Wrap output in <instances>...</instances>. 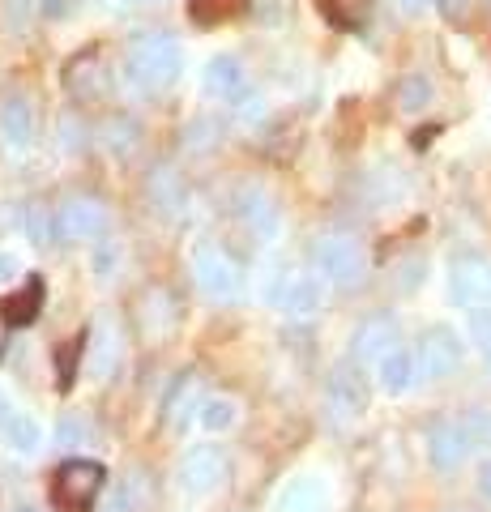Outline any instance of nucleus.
<instances>
[{"label": "nucleus", "mask_w": 491, "mask_h": 512, "mask_svg": "<svg viewBox=\"0 0 491 512\" xmlns=\"http://www.w3.org/2000/svg\"><path fill=\"white\" fill-rule=\"evenodd\" d=\"M184 69V47L171 35H146L141 43L129 47L124 73L137 90H167Z\"/></svg>", "instance_id": "nucleus-1"}, {"label": "nucleus", "mask_w": 491, "mask_h": 512, "mask_svg": "<svg viewBox=\"0 0 491 512\" xmlns=\"http://www.w3.org/2000/svg\"><path fill=\"white\" fill-rule=\"evenodd\" d=\"M316 274L334 286H355L363 278V248L351 235H321L312 248Z\"/></svg>", "instance_id": "nucleus-2"}, {"label": "nucleus", "mask_w": 491, "mask_h": 512, "mask_svg": "<svg viewBox=\"0 0 491 512\" xmlns=\"http://www.w3.org/2000/svg\"><path fill=\"white\" fill-rule=\"evenodd\" d=\"M65 90L73 94L77 103H103L107 90H112V77H107V60L103 52H94V47H86V52H77L69 64H65Z\"/></svg>", "instance_id": "nucleus-3"}, {"label": "nucleus", "mask_w": 491, "mask_h": 512, "mask_svg": "<svg viewBox=\"0 0 491 512\" xmlns=\"http://www.w3.org/2000/svg\"><path fill=\"white\" fill-rule=\"evenodd\" d=\"M193 278L210 299H235L240 295V274H235L231 256L214 244H197L193 248Z\"/></svg>", "instance_id": "nucleus-4"}, {"label": "nucleus", "mask_w": 491, "mask_h": 512, "mask_svg": "<svg viewBox=\"0 0 491 512\" xmlns=\"http://www.w3.org/2000/svg\"><path fill=\"white\" fill-rule=\"evenodd\" d=\"M103 487V466L99 461H65L56 474V500L65 512H86L94 495Z\"/></svg>", "instance_id": "nucleus-5"}, {"label": "nucleus", "mask_w": 491, "mask_h": 512, "mask_svg": "<svg viewBox=\"0 0 491 512\" xmlns=\"http://www.w3.org/2000/svg\"><path fill=\"white\" fill-rule=\"evenodd\" d=\"M415 355H419V372L427 380H445L462 367V342H457V333L449 325H436V329L423 333Z\"/></svg>", "instance_id": "nucleus-6"}, {"label": "nucleus", "mask_w": 491, "mask_h": 512, "mask_svg": "<svg viewBox=\"0 0 491 512\" xmlns=\"http://www.w3.org/2000/svg\"><path fill=\"white\" fill-rule=\"evenodd\" d=\"M107 222H112V214H107V205L94 201V197H69L56 210V231L65 239H103Z\"/></svg>", "instance_id": "nucleus-7"}, {"label": "nucleus", "mask_w": 491, "mask_h": 512, "mask_svg": "<svg viewBox=\"0 0 491 512\" xmlns=\"http://www.w3.org/2000/svg\"><path fill=\"white\" fill-rule=\"evenodd\" d=\"M223 478H227V453H223V448H214V444H201V448H193V453L180 461V487L188 495L214 491Z\"/></svg>", "instance_id": "nucleus-8"}, {"label": "nucleus", "mask_w": 491, "mask_h": 512, "mask_svg": "<svg viewBox=\"0 0 491 512\" xmlns=\"http://www.w3.org/2000/svg\"><path fill=\"white\" fill-rule=\"evenodd\" d=\"M325 406H329L334 419H355V414H363V406H368V384H363L355 363H342L338 372L329 376V384H325Z\"/></svg>", "instance_id": "nucleus-9"}, {"label": "nucleus", "mask_w": 491, "mask_h": 512, "mask_svg": "<svg viewBox=\"0 0 491 512\" xmlns=\"http://www.w3.org/2000/svg\"><path fill=\"white\" fill-rule=\"evenodd\" d=\"M398 350V325L393 316H368L351 338V363H380Z\"/></svg>", "instance_id": "nucleus-10"}, {"label": "nucleus", "mask_w": 491, "mask_h": 512, "mask_svg": "<svg viewBox=\"0 0 491 512\" xmlns=\"http://www.w3.org/2000/svg\"><path fill=\"white\" fill-rule=\"evenodd\" d=\"M449 295H453V303H462V308L491 295V265L479 261V256H457L449 265Z\"/></svg>", "instance_id": "nucleus-11"}, {"label": "nucleus", "mask_w": 491, "mask_h": 512, "mask_svg": "<svg viewBox=\"0 0 491 512\" xmlns=\"http://www.w3.org/2000/svg\"><path fill=\"white\" fill-rule=\"evenodd\" d=\"M201 393H205V380H201L197 372H184L176 384H171V393L163 397V423L176 427V431H184V423L201 414V406H197Z\"/></svg>", "instance_id": "nucleus-12"}, {"label": "nucleus", "mask_w": 491, "mask_h": 512, "mask_svg": "<svg viewBox=\"0 0 491 512\" xmlns=\"http://www.w3.org/2000/svg\"><path fill=\"white\" fill-rule=\"evenodd\" d=\"M205 90L218 94V99H227V103H240L244 94H248V69H244V60L240 56H214L210 64H205Z\"/></svg>", "instance_id": "nucleus-13"}, {"label": "nucleus", "mask_w": 491, "mask_h": 512, "mask_svg": "<svg viewBox=\"0 0 491 512\" xmlns=\"http://www.w3.org/2000/svg\"><path fill=\"white\" fill-rule=\"evenodd\" d=\"M470 448H474L470 431L457 423H440V427H432V436H427V457H432L436 470H457L470 457Z\"/></svg>", "instance_id": "nucleus-14"}, {"label": "nucleus", "mask_w": 491, "mask_h": 512, "mask_svg": "<svg viewBox=\"0 0 491 512\" xmlns=\"http://www.w3.org/2000/svg\"><path fill=\"white\" fill-rule=\"evenodd\" d=\"M137 325H141V338L158 342V338H171L176 329V303H171L167 291H146L137 299Z\"/></svg>", "instance_id": "nucleus-15"}, {"label": "nucleus", "mask_w": 491, "mask_h": 512, "mask_svg": "<svg viewBox=\"0 0 491 512\" xmlns=\"http://www.w3.org/2000/svg\"><path fill=\"white\" fill-rule=\"evenodd\" d=\"M0 137L13 150H30V141H35V103L26 94H13V99L0 103Z\"/></svg>", "instance_id": "nucleus-16"}, {"label": "nucleus", "mask_w": 491, "mask_h": 512, "mask_svg": "<svg viewBox=\"0 0 491 512\" xmlns=\"http://www.w3.org/2000/svg\"><path fill=\"white\" fill-rule=\"evenodd\" d=\"M235 214L244 218V227L257 239H274L278 235V205H274V197H265L261 188L244 192L240 205H235Z\"/></svg>", "instance_id": "nucleus-17"}, {"label": "nucleus", "mask_w": 491, "mask_h": 512, "mask_svg": "<svg viewBox=\"0 0 491 512\" xmlns=\"http://www.w3.org/2000/svg\"><path fill=\"white\" fill-rule=\"evenodd\" d=\"M278 512H329V495H325V483L321 478H291L287 487L278 495Z\"/></svg>", "instance_id": "nucleus-18"}, {"label": "nucleus", "mask_w": 491, "mask_h": 512, "mask_svg": "<svg viewBox=\"0 0 491 512\" xmlns=\"http://www.w3.org/2000/svg\"><path fill=\"white\" fill-rule=\"evenodd\" d=\"M415 376H419V355L415 350L398 346L393 355L380 359V384H385V393H406L410 384H415Z\"/></svg>", "instance_id": "nucleus-19"}, {"label": "nucleus", "mask_w": 491, "mask_h": 512, "mask_svg": "<svg viewBox=\"0 0 491 512\" xmlns=\"http://www.w3.org/2000/svg\"><path fill=\"white\" fill-rule=\"evenodd\" d=\"M269 299H274L278 308L295 312V316H308V312H316V303H321V291H316L312 278H282Z\"/></svg>", "instance_id": "nucleus-20"}, {"label": "nucleus", "mask_w": 491, "mask_h": 512, "mask_svg": "<svg viewBox=\"0 0 491 512\" xmlns=\"http://www.w3.org/2000/svg\"><path fill=\"white\" fill-rule=\"evenodd\" d=\"M154 508V478L146 470H129L120 478L116 512H150Z\"/></svg>", "instance_id": "nucleus-21"}, {"label": "nucleus", "mask_w": 491, "mask_h": 512, "mask_svg": "<svg viewBox=\"0 0 491 512\" xmlns=\"http://www.w3.org/2000/svg\"><path fill=\"white\" fill-rule=\"evenodd\" d=\"M56 444H60V448H86V444H94V423L86 419V414H77V410L60 414V423H56Z\"/></svg>", "instance_id": "nucleus-22"}, {"label": "nucleus", "mask_w": 491, "mask_h": 512, "mask_svg": "<svg viewBox=\"0 0 491 512\" xmlns=\"http://www.w3.org/2000/svg\"><path fill=\"white\" fill-rule=\"evenodd\" d=\"M39 303H43V282L30 278L26 291L13 295V299L5 303V320H9V325H30V320H35V312H39Z\"/></svg>", "instance_id": "nucleus-23"}, {"label": "nucleus", "mask_w": 491, "mask_h": 512, "mask_svg": "<svg viewBox=\"0 0 491 512\" xmlns=\"http://www.w3.org/2000/svg\"><path fill=\"white\" fill-rule=\"evenodd\" d=\"M22 231L35 239V244H52V235H60L56 231V214L47 210L43 201H30L26 205V214H22Z\"/></svg>", "instance_id": "nucleus-24"}, {"label": "nucleus", "mask_w": 491, "mask_h": 512, "mask_svg": "<svg viewBox=\"0 0 491 512\" xmlns=\"http://www.w3.org/2000/svg\"><path fill=\"white\" fill-rule=\"evenodd\" d=\"M5 440H9L13 453H35L39 440H43V431H39V423L30 419V414H13V423L5 427Z\"/></svg>", "instance_id": "nucleus-25"}, {"label": "nucleus", "mask_w": 491, "mask_h": 512, "mask_svg": "<svg viewBox=\"0 0 491 512\" xmlns=\"http://www.w3.org/2000/svg\"><path fill=\"white\" fill-rule=\"evenodd\" d=\"M393 103H398L402 111H423L427 103H432V82L427 77H402L398 82V94H393Z\"/></svg>", "instance_id": "nucleus-26"}, {"label": "nucleus", "mask_w": 491, "mask_h": 512, "mask_svg": "<svg viewBox=\"0 0 491 512\" xmlns=\"http://www.w3.org/2000/svg\"><path fill=\"white\" fill-rule=\"evenodd\" d=\"M235 419H240L235 402H223V397H210V402H201V427L205 431H227V427H235Z\"/></svg>", "instance_id": "nucleus-27"}, {"label": "nucleus", "mask_w": 491, "mask_h": 512, "mask_svg": "<svg viewBox=\"0 0 491 512\" xmlns=\"http://www.w3.org/2000/svg\"><path fill=\"white\" fill-rule=\"evenodd\" d=\"M321 9L329 13V22H338V26H359L363 18H368L372 0H321Z\"/></svg>", "instance_id": "nucleus-28"}, {"label": "nucleus", "mask_w": 491, "mask_h": 512, "mask_svg": "<svg viewBox=\"0 0 491 512\" xmlns=\"http://www.w3.org/2000/svg\"><path fill=\"white\" fill-rule=\"evenodd\" d=\"M90 338H99V363H94V372L107 376V372L116 367V350H120V346H116V329L107 325V320H99V325L90 329Z\"/></svg>", "instance_id": "nucleus-29"}, {"label": "nucleus", "mask_w": 491, "mask_h": 512, "mask_svg": "<svg viewBox=\"0 0 491 512\" xmlns=\"http://www.w3.org/2000/svg\"><path fill=\"white\" fill-rule=\"evenodd\" d=\"M176 184H180V180H176V171H171V167H158V171H154V180H150L154 201L176 205V201H180V188H176Z\"/></svg>", "instance_id": "nucleus-30"}, {"label": "nucleus", "mask_w": 491, "mask_h": 512, "mask_svg": "<svg viewBox=\"0 0 491 512\" xmlns=\"http://www.w3.org/2000/svg\"><path fill=\"white\" fill-rule=\"evenodd\" d=\"M30 5H35V0H0V13H5V26L13 30V35H22V30H26Z\"/></svg>", "instance_id": "nucleus-31"}, {"label": "nucleus", "mask_w": 491, "mask_h": 512, "mask_svg": "<svg viewBox=\"0 0 491 512\" xmlns=\"http://www.w3.org/2000/svg\"><path fill=\"white\" fill-rule=\"evenodd\" d=\"M470 338H474V346H479L483 355H491V312L487 308L470 312Z\"/></svg>", "instance_id": "nucleus-32"}, {"label": "nucleus", "mask_w": 491, "mask_h": 512, "mask_svg": "<svg viewBox=\"0 0 491 512\" xmlns=\"http://www.w3.org/2000/svg\"><path fill=\"white\" fill-rule=\"evenodd\" d=\"M427 274V265H423V256H410V261L393 274V282H398V291H419V282Z\"/></svg>", "instance_id": "nucleus-33"}, {"label": "nucleus", "mask_w": 491, "mask_h": 512, "mask_svg": "<svg viewBox=\"0 0 491 512\" xmlns=\"http://www.w3.org/2000/svg\"><path fill=\"white\" fill-rule=\"evenodd\" d=\"M244 0H193V13L197 18H205V22H214V18H223V13H231V9H240Z\"/></svg>", "instance_id": "nucleus-34"}, {"label": "nucleus", "mask_w": 491, "mask_h": 512, "mask_svg": "<svg viewBox=\"0 0 491 512\" xmlns=\"http://www.w3.org/2000/svg\"><path fill=\"white\" fill-rule=\"evenodd\" d=\"M491 440V410H474L470 414V444H487Z\"/></svg>", "instance_id": "nucleus-35"}, {"label": "nucleus", "mask_w": 491, "mask_h": 512, "mask_svg": "<svg viewBox=\"0 0 491 512\" xmlns=\"http://www.w3.org/2000/svg\"><path fill=\"white\" fill-rule=\"evenodd\" d=\"M82 346H86V338H82V342H73V346H65V355H60V363H56L60 384H69V380H73V363H77V355H82Z\"/></svg>", "instance_id": "nucleus-36"}, {"label": "nucleus", "mask_w": 491, "mask_h": 512, "mask_svg": "<svg viewBox=\"0 0 491 512\" xmlns=\"http://www.w3.org/2000/svg\"><path fill=\"white\" fill-rule=\"evenodd\" d=\"M440 5V13H445V18H453V22H462L466 13H470V0H436Z\"/></svg>", "instance_id": "nucleus-37"}, {"label": "nucleus", "mask_w": 491, "mask_h": 512, "mask_svg": "<svg viewBox=\"0 0 491 512\" xmlns=\"http://www.w3.org/2000/svg\"><path fill=\"white\" fill-rule=\"evenodd\" d=\"M94 269H99V274H112V269H116V244L99 248V256H94Z\"/></svg>", "instance_id": "nucleus-38"}, {"label": "nucleus", "mask_w": 491, "mask_h": 512, "mask_svg": "<svg viewBox=\"0 0 491 512\" xmlns=\"http://www.w3.org/2000/svg\"><path fill=\"white\" fill-rule=\"evenodd\" d=\"M73 0H43V18H69Z\"/></svg>", "instance_id": "nucleus-39"}, {"label": "nucleus", "mask_w": 491, "mask_h": 512, "mask_svg": "<svg viewBox=\"0 0 491 512\" xmlns=\"http://www.w3.org/2000/svg\"><path fill=\"white\" fill-rule=\"evenodd\" d=\"M13 274H18V256H13V252H0V282H9Z\"/></svg>", "instance_id": "nucleus-40"}, {"label": "nucleus", "mask_w": 491, "mask_h": 512, "mask_svg": "<svg viewBox=\"0 0 491 512\" xmlns=\"http://www.w3.org/2000/svg\"><path fill=\"white\" fill-rule=\"evenodd\" d=\"M9 423H13V406H9V393L0 389V431H5Z\"/></svg>", "instance_id": "nucleus-41"}, {"label": "nucleus", "mask_w": 491, "mask_h": 512, "mask_svg": "<svg viewBox=\"0 0 491 512\" xmlns=\"http://www.w3.org/2000/svg\"><path fill=\"white\" fill-rule=\"evenodd\" d=\"M479 483H483V495H487V500H491V461H487V466H483V474H479Z\"/></svg>", "instance_id": "nucleus-42"}, {"label": "nucleus", "mask_w": 491, "mask_h": 512, "mask_svg": "<svg viewBox=\"0 0 491 512\" xmlns=\"http://www.w3.org/2000/svg\"><path fill=\"white\" fill-rule=\"evenodd\" d=\"M398 5H402V13H419V9L427 5V0H398Z\"/></svg>", "instance_id": "nucleus-43"}, {"label": "nucleus", "mask_w": 491, "mask_h": 512, "mask_svg": "<svg viewBox=\"0 0 491 512\" xmlns=\"http://www.w3.org/2000/svg\"><path fill=\"white\" fill-rule=\"evenodd\" d=\"M18 512H39V508H35V504H22V508H18Z\"/></svg>", "instance_id": "nucleus-44"}, {"label": "nucleus", "mask_w": 491, "mask_h": 512, "mask_svg": "<svg viewBox=\"0 0 491 512\" xmlns=\"http://www.w3.org/2000/svg\"><path fill=\"white\" fill-rule=\"evenodd\" d=\"M487 372H491V355H487Z\"/></svg>", "instance_id": "nucleus-45"}]
</instances>
